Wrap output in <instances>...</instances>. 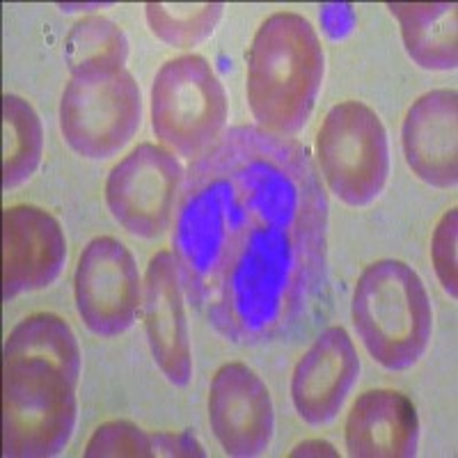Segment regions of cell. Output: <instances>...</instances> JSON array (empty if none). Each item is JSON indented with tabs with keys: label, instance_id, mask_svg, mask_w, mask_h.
Segmentation results:
<instances>
[{
	"label": "cell",
	"instance_id": "obj_15",
	"mask_svg": "<svg viewBox=\"0 0 458 458\" xmlns=\"http://www.w3.org/2000/svg\"><path fill=\"white\" fill-rule=\"evenodd\" d=\"M344 443L353 458H412L420 447V417L406 394L369 390L351 406Z\"/></svg>",
	"mask_w": 458,
	"mask_h": 458
},
{
	"label": "cell",
	"instance_id": "obj_19",
	"mask_svg": "<svg viewBox=\"0 0 458 458\" xmlns=\"http://www.w3.org/2000/svg\"><path fill=\"white\" fill-rule=\"evenodd\" d=\"M3 355H37L63 365L72 374L81 376L83 355L72 326L53 312H37L14 326L5 339Z\"/></svg>",
	"mask_w": 458,
	"mask_h": 458
},
{
	"label": "cell",
	"instance_id": "obj_23",
	"mask_svg": "<svg viewBox=\"0 0 458 458\" xmlns=\"http://www.w3.org/2000/svg\"><path fill=\"white\" fill-rule=\"evenodd\" d=\"M154 456L157 458H204L202 445L188 431H154Z\"/></svg>",
	"mask_w": 458,
	"mask_h": 458
},
{
	"label": "cell",
	"instance_id": "obj_22",
	"mask_svg": "<svg viewBox=\"0 0 458 458\" xmlns=\"http://www.w3.org/2000/svg\"><path fill=\"white\" fill-rule=\"evenodd\" d=\"M458 208H449L437 220L431 236V259L436 276L445 292L452 298L458 296Z\"/></svg>",
	"mask_w": 458,
	"mask_h": 458
},
{
	"label": "cell",
	"instance_id": "obj_4",
	"mask_svg": "<svg viewBox=\"0 0 458 458\" xmlns=\"http://www.w3.org/2000/svg\"><path fill=\"white\" fill-rule=\"evenodd\" d=\"M81 376L37 355L3 360V454L51 458L72 440Z\"/></svg>",
	"mask_w": 458,
	"mask_h": 458
},
{
	"label": "cell",
	"instance_id": "obj_18",
	"mask_svg": "<svg viewBox=\"0 0 458 458\" xmlns=\"http://www.w3.org/2000/svg\"><path fill=\"white\" fill-rule=\"evenodd\" d=\"M44 157V126L19 94H3V191L21 186Z\"/></svg>",
	"mask_w": 458,
	"mask_h": 458
},
{
	"label": "cell",
	"instance_id": "obj_1",
	"mask_svg": "<svg viewBox=\"0 0 458 458\" xmlns=\"http://www.w3.org/2000/svg\"><path fill=\"white\" fill-rule=\"evenodd\" d=\"M172 255L183 296L220 337H289L328 261V193L308 147L257 124L225 131L183 174Z\"/></svg>",
	"mask_w": 458,
	"mask_h": 458
},
{
	"label": "cell",
	"instance_id": "obj_13",
	"mask_svg": "<svg viewBox=\"0 0 458 458\" xmlns=\"http://www.w3.org/2000/svg\"><path fill=\"white\" fill-rule=\"evenodd\" d=\"M360 376V358L351 335L330 326L312 342L292 374V401L310 427L333 422Z\"/></svg>",
	"mask_w": 458,
	"mask_h": 458
},
{
	"label": "cell",
	"instance_id": "obj_17",
	"mask_svg": "<svg viewBox=\"0 0 458 458\" xmlns=\"http://www.w3.org/2000/svg\"><path fill=\"white\" fill-rule=\"evenodd\" d=\"M129 57V39L106 16H85L64 39V63L72 79H97L122 72Z\"/></svg>",
	"mask_w": 458,
	"mask_h": 458
},
{
	"label": "cell",
	"instance_id": "obj_6",
	"mask_svg": "<svg viewBox=\"0 0 458 458\" xmlns=\"http://www.w3.org/2000/svg\"><path fill=\"white\" fill-rule=\"evenodd\" d=\"M318 174L346 207H369L390 177L387 131L362 101L333 106L317 133Z\"/></svg>",
	"mask_w": 458,
	"mask_h": 458
},
{
	"label": "cell",
	"instance_id": "obj_11",
	"mask_svg": "<svg viewBox=\"0 0 458 458\" xmlns=\"http://www.w3.org/2000/svg\"><path fill=\"white\" fill-rule=\"evenodd\" d=\"M67 261V239L53 214L35 204L7 207L3 214V298L53 284Z\"/></svg>",
	"mask_w": 458,
	"mask_h": 458
},
{
	"label": "cell",
	"instance_id": "obj_8",
	"mask_svg": "<svg viewBox=\"0 0 458 458\" xmlns=\"http://www.w3.org/2000/svg\"><path fill=\"white\" fill-rule=\"evenodd\" d=\"M183 174L167 147L142 142L131 149L106 179V204L114 223L140 239L161 236L177 208Z\"/></svg>",
	"mask_w": 458,
	"mask_h": 458
},
{
	"label": "cell",
	"instance_id": "obj_10",
	"mask_svg": "<svg viewBox=\"0 0 458 458\" xmlns=\"http://www.w3.org/2000/svg\"><path fill=\"white\" fill-rule=\"evenodd\" d=\"M208 424L223 452L255 458L268 449L276 411L264 380L243 362L220 367L208 386Z\"/></svg>",
	"mask_w": 458,
	"mask_h": 458
},
{
	"label": "cell",
	"instance_id": "obj_12",
	"mask_svg": "<svg viewBox=\"0 0 458 458\" xmlns=\"http://www.w3.org/2000/svg\"><path fill=\"white\" fill-rule=\"evenodd\" d=\"M186 296L170 250H158L147 264L142 280V318L151 358L172 386L183 387L193 378V351L186 318Z\"/></svg>",
	"mask_w": 458,
	"mask_h": 458
},
{
	"label": "cell",
	"instance_id": "obj_5",
	"mask_svg": "<svg viewBox=\"0 0 458 458\" xmlns=\"http://www.w3.org/2000/svg\"><path fill=\"white\" fill-rule=\"evenodd\" d=\"M149 114L163 145L179 157L198 158L227 131V92L207 57L183 53L157 72Z\"/></svg>",
	"mask_w": 458,
	"mask_h": 458
},
{
	"label": "cell",
	"instance_id": "obj_21",
	"mask_svg": "<svg viewBox=\"0 0 458 458\" xmlns=\"http://www.w3.org/2000/svg\"><path fill=\"white\" fill-rule=\"evenodd\" d=\"M85 458H157L154 436L129 420L101 424L85 445Z\"/></svg>",
	"mask_w": 458,
	"mask_h": 458
},
{
	"label": "cell",
	"instance_id": "obj_2",
	"mask_svg": "<svg viewBox=\"0 0 458 458\" xmlns=\"http://www.w3.org/2000/svg\"><path fill=\"white\" fill-rule=\"evenodd\" d=\"M326 73L317 30L296 12H276L257 28L248 51L245 92L257 126L292 138L312 117Z\"/></svg>",
	"mask_w": 458,
	"mask_h": 458
},
{
	"label": "cell",
	"instance_id": "obj_9",
	"mask_svg": "<svg viewBox=\"0 0 458 458\" xmlns=\"http://www.w3.org/2000/svg\"><path fill=\"white\" fill-rule=\"evenodd\" d=\"M73 298L79 317L99 337H117L136 323L142 280L122 241L97 236L85 245L73 273Z\"/></svg>",
	"mask_w": 458,
	"mask_h": 458
},
{
	"label": "cell",
	"instance_id": "obj_7",
	"mask_svg": "<svg viewBox=\"0 0 458 458\" xmlns=\"http://www.w3.org/2000/svg\"><path fill=\"white\" fill-rule=\"evenodd\" d=\"M60 131L79 157L101 161L120 154L142 122V94L131 72L72 79L60 99Z\"/></svg>",
	"mask_w": 458,
	"mask_h": 458
},
{
	"label": "cell",
	"instance_id": "obj_3",
	"mask_svg": "<svg viewBox=\"0 0 458 458\" xmlns=\"http://www.w3.org/2000/svg\"><path fill=\"white\" fill-rule=\"evenodd\" d=\"M351 318L367 353L387 371L415 367L431 342V298L422 277L401 259H378L360 273Z\"/></svg>",
	"mask_w": 458,
	"mask_h": 458
},
{
	"label": "cell",
	"instance_id": "obj_24",
	"mask_svg": "<svg viewBox=\"0 0 458 458\" xmlns=\"http://www.w3.org/2000/svg\"><path fill=\"white\" fill-rule=\"evenodd\" d=\"M289 456H337V452L326 440H305L296 449H292Z\"/></svg>",
	"mask_w": 458,
	"mask_h": 458
},
{
	"label": "cell",
	"instance_id": "obj_20",
	"mask_svg": "<svg viewBox=\"0 0 458 458\" xmlns=\"http://www.w3.org/2000/svg\"><path fill=\"white\" fill-rule=\"evenodd\" d=\"M223 10V3H147L145 19L163 44L191 48L214 35Z\"/></svg>",
	"mask_w": 458,
	"mask_h": 458
},
{
	"label": "cell",
	"instance_id": "obj_14",
	"mask_svg": "<svg viewBox=\"0 0 458 458\" xmlns=\"http://www.w3.org/2000/svg\"><path fill=\"white\" fill-rule=\"evenodd\" d=\"M458 94L431 89L412 101L403 124L401 147L417 179L433 188H454L458 182Z\"/></svg>",
	"mask_w": 458,
	"mask_h": 458
},
{
	"label": "cell",
	"instance_id": "obj_16",
	"mask_svg": "<svg viewBox=\"0 0 458 458\" xmlns=\"http://www.w3.org/2000/svg\"><path fill=\"white\" fill-rule=\"evenodd\" d=\"M406 53L427 72H452L458 67L456 3H390Z\"/></svg>",
	"mask_w": 458,
	"mask_h": 458
}]
</instances>
